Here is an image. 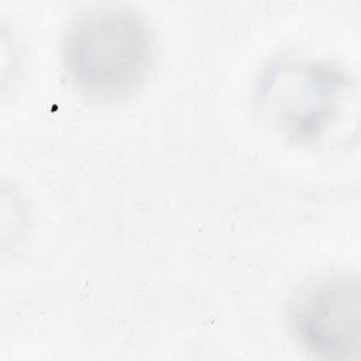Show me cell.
Returning <instances> with one entry per match:
<instances>
[{"label": "cell", "instance_id": "3957f363", "mask_svg": "<svg viewBox=\"0 0 361 361\" xmlns=\"http://www.w3.org/2000/svg\"><path fill=\"white\" fill-rule=\"evenodd\" d=\"M360 282L357 276L319 279L300 293L290 312L295 337L320 358H358L361 350Z\"/></svg>", "mask_w": 361, "mask_h": 361}, {"label": "cell", "instance_id": "7a4b0ae2", "mask_svg": "<svg viewBox=\"0 0 361 361\" xmlns=\"http://www.w3.org/2000/svg\"><path fill=\"white\" fill-rule=\"evenodd\" d=\"M354 94V82L334 65L285 61L274 63L262 76L258 103L282 134L310 142L326 134Z\"/></svg>", "mask_w": 361, "mask_h": 361}, {"label": "cell", "instance_id": "6da1fadb", "mask_svg": "<svg viewBox=\"0 0 361 361\" xmlns=\"http://www.w3.org/2000/svg\"><path fill=\"white\" fill-rule=\"evenodd\" d=\"M62 62L80 94L96 102H118L147 79L154 62V35L134 10L93 8L68 27Z\"/></svg>", "mask_w": 361, "mask_h": 361}]
</instances>
